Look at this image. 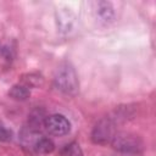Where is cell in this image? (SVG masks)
<instances>
[{
    "label": "cell",
    "instance_id": "cell-6",
    "mask_svg": "<svg viewBox=\"0 0 156 156\" xmlns=\"http://www.w3.org/2000/svg\"><path fill=\"white\" fill-rule=\"evenodd\" d=\"M30 146L33 147V150L35 152L43 154V155L44 154H50L55 149V144L52 143V140L49 139V138H46V136H43L40 134L34 139V141L32 143Z\"/></svg>",
    "mask_w": 156,
    "mask_h": 156
},
{
    "label": "cell",
    "instance_id": "cell-11",
    "mask_svg": "<svg viewBox=\"0 0 156 156\" xmlns=\"http://www.w3.org/2000/svg\"><path fill=\"white\" fill-rule=\"evenodd\" d=\"M119 156H139V155H126V154H121Z\"/></svg>",
    "mask_w": 156,
    "mask_h": 156
},
{
    "label": "cell",
    "instance_id": "cell-9",
    "mask_svg": "<svg viewBox=\"0 0 156 156\" xmlns=\"http://www.w3.org/2000/svg\"><path fill=\"white\" fill-rule=\"evenodd\" d=\"M61 156H83V151L78 143L72 141L63 146L61 150Z\"/></svg>",
    "mask_w": 156,
    "mask_h": 156
},
{
    "label": "cell",
    "instance_id": "cell-4",
    "mask_svg": "<svg viewBox=\"0 0 156 156\" xmlns=\"http://www.w3.org/2000/svg\"><path fill=\"white\" fill-rule=\"evenodd\" d=\"M44 127L49 134L55 136H63L71 132V122L60 113L48 116L44 121Z\"/></svg>",
    "mask_w": 156,
    "mask_h": 156
},
{
    "label": "cell",
    "instance_id": "cell-5",
    "mask_svg": "<svg viewBox=\"0 0 156 156\" xmlns=\"http://www.w3.org/2000/svg\"><path fill=\"white\" fill-rule=\"evenodd\" d=\"M94 5H95V9H94L95 16L100 22H102L105 24L113 22L115 9L110 1H96Z\"/></svg>",
    "mask_w": 156,
    "mask_h": 156
},
{
    "label": "cell",
    "instance_id": "cell-8",
    "mask_svg": "<svg viewBox=\"0 0 156 156\" xmlns=\"http://www.w3.org/2000/svg\"><path fill=\"white\" fill-rule=\"evenodd\" d=\"M13 57H15V49L12 48V45L5 41H0V58L6 62H10L13 60Z\"/></svg>",
    "mask_w": 156,
    "mask_h": 156
},
{
    "label": "cell",
    "instance_id": "cell-2",
    "mask_svg": "<svg viewBox=\"0 0 156 156\" xmlns=\"http://www.w3.org/2000/svg\"><path fill=\"white\" fill-rule=\"evenodd\" d=\"M111 145L116 151L126 155H140L144 149L143 140L132 133H116Z\"/></svg>",
    "mask_w": 156,
    "mask_h": 156
},
{
    "label": "cell",
    "instance_id": "cell-10",
    "mask_svg": "<svg viewBox=\"0 0 156 156\" xmlns=\"http://www.w3.org/2000/svg\"><path fill=\"white\" fill-rule=\"evenodd\" d=\"M12 139V132L0 124V141H10Z\"/></svg>",
    "mask_w": 156,
    "mask_h": 156
},
{
    "label": "cell",
    "instance_id": "cell-1",
    "mask_svg": "<svg viewBox=\"0 0 156 156\" xmlns=\"http://www.w3.org/2000/svg\"><path fill=\"white\" fill-rule=\"evenodd\" d=\"M54 85L67 95H76L79 90V79L74 67L69 62H62L54 76Z\"/></svg>",
    "mask_w": 156,
    "mask_h": 156
},
{
    "label": "cell",
    "instance_id": "cell-3",
    "mask_svg": "<svg viewBox=\"0 0 156 156\" xmlns=\"http://www.w3.org/2000/svg\"><path fill=\"white\" fill-rule=\"evenodd\" d=\"M116 119L113 117H105L100 119L91 130V140L98 145L111 144L116 134Z\"/></svg>",
    "mask_w": 156,
    "mask_h": 156
},
{
    "label": "cell",
    "instance_id": "cell-7",
    "mask_svg": "<svg viewBox=\"0 0 156 156\" xmlns=\"http://www.w3.org/2000/svg\"><path fill=\"white\" fill-rule=\"evenodd\" d=\"M9 95H10L13 100L24 101V100H27V99L30 96V90H29V88L26 87L24 84H16V85H13V87L10 89Z\"/></svg>",
    "mask_w": 156,
    "mask_h": 156
}]
</instances>
